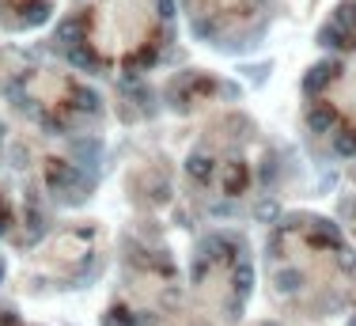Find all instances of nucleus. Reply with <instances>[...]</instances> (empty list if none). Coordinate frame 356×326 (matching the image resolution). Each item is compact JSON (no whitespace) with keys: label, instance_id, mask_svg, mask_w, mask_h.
Segmentation results:
<instances>
[{"label":"nucleus","instance_id":"6e6552de","mask_svg":"<svg viewBox=\"0 0 356 326\" xmlns=\"http://www.w3.org/2000/svg\"><path fill=\"white\" fill-rule=\"evenodd\" d=\"M0 4H4V12H8L16 23H34V19H42L49 8V0H0Z\"/></svg>","mask_w":356,"mask_h":326},{"label":"nucleus","instance_id":"39448f33","mask_svg":"<svg viewBox=\"0 0 356 326\" xmlns=\"http://www.w3.org/2000/svg\"><path fill=\"white\" fill-rule=\"evenodd\" d=\"M197 296H201V311H231L243 300V285H239V262L231 254H209L201 262V281H197ZM224 318V315H220Z\"/></svg>","mask_w":356,"mask_h":326},{"label":"nucleus","instance_id":"0eeeda50","mask_svg":"<svg viewBox=\"0 0 356 326\" xmlns=\"http://www.w3.org/2000/svg\"><path fill=\"white\" fill-rule=\"evenodd\" d=\"M330 103H333V110H338L341 118H353L356 122V53H353V61L341 68L338 80H333Z\"/></svg>","mask_w":356,"mask_h":326},{"label":"nucleus","instance_id":"f03ea898","mask_svg":"<svg viewBox=\"0 0 356 326\" xmlns=\"http://www.w3.org/2000/svg\"><path fill=\"white\" fill-rule=\"evenodd\" d=\"M281 262L311 288H326V296H330V288L348 292L356 281L345 243L318 221H296L281 231Z\"/></svg>","mask_w":356,"mask_h":326},{"label":"nucleus","instance_id":"20e7f679","mask_svg":"<svg viewBox=\"0 0 356 326\" xmlns=\"http://www.w3.org/2000/svg\"><path fill=\"white\" fill-rule=\"evenodd\" d=\"M27 95H31V106L46 122H68L88 103V91L65 73H38L27 84Z\"/></svg>","mask_w":356,"mask_h":326},{"label":"nucleus","instance_id":"423d86ee","mask_svg":"<svg viewBox=\"0 0 356 326\" xmlns=\"http://www.w3.org/2000/svg\"><path fill=\"white\" fill-rule=\"evenodd\" d=\"M194 8L212 27H239L243 19L254 16L258 0H194Z\"/></svg>","mask_w":356,"mask_h":326},{"label":"nucleus","instance_id":"f257e3e1","mask_svg":"<svg viewBox=\"0 0 356 326\" xmlns=\"http://www.w3.org/2000/svg\"><path fill=\"white\" fill-rule=\"evenodd\" d=\"M160 27V0H88L84 46L99 65L125 68L155 53Z\"/></svg>","mask_w":356,"mask_h":326},{"label":"nucleus","instance_id":"7ed1b4c3","mask_svg":"<svg viewBox=\"0 0 356 326\" xmlns=\"http://www.w3.org/2000/svg\"><path fill=\"white\" fill-rule=\"evenodd\" d=\"M175 315H178V288L170 269L144 262L129 273L122 296L110 308L106 326H175Z\"/></svg>","mask_w":356,"mask_h":326}]
</instances>
